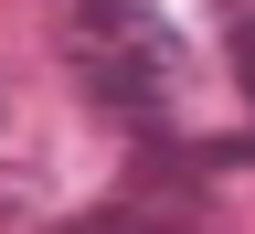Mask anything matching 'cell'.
<instances>
[{
  "label": "cell",
  "instance_id": "6da1fadb",
  "mask_svg": "<svg viewBox=\"0 0 255 234\" xmlns=\"http://www.w3.org/2000/svg\"><path fill=\"white\" fill-rule=\"evenodd\" d=\"M64 75L85 85V107H107L138 139H170L191 117V43L170 32L159 0H43Z\"/></svg>",
  "mask_w": 255,
  "mask_h": 234
},
{
  "label": "cell",
  "instance_id": "7a4b0ae2",
  "mask_svg": "<svg viewBox=\"0 0 255 234\" xmlns=\"http://www.w3.org/2000/svg\"><path fill=\"white\" fill-rule=\"evenodd\" d=\"M64 234H202V224H191V213H170V203H138V192H128V203L85 213V224H64Z\"/></svg>",
  "mask_w": 255,
  "mask_h": 234
},
{
  "label": "cell",
  "instance_id": "3957f363",
  "mask_svg": "<svg viewBox=\"0 0 255 234\" xmlns=\"http://www.w3.org/2000/svg\"><path fill=\"white\" fill-rule=\"evenodd\" d=\"M234 64H245V85H255V21H245V32H234Z\"/></svg>",
  "mask_w": 255,
  "mask_h": 234
}]
</instances>
